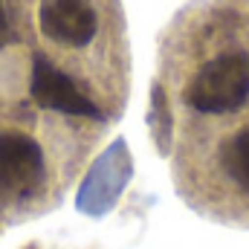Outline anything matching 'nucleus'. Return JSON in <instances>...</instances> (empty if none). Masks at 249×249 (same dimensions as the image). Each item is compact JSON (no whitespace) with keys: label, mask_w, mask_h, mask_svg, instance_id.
I'll return each instance as SVG.
<instances>
[{"label":"nucleus","mask_w":249,"mask_h":249,"mask_svg":"<svg viewBox=\"0 0 249 249\" xmlns=\"http://www.w3.org/2000/svg\"><path fill=\"white\" fill-rule=\"evenodd\" d=\"M96 122L70 119L29 105H0V212L20 214L23 209H44L55 203V191L67 186L75 171L67 168V151L84 157L81 148L93 145ZM105 127V124H96Z\"/></svg>","instance_id":"obj_2"},{"label":"nucleus","mask_w":249,"mask_h":249,"mask_svg":"<svg viewBox=\"0 0 249 249\" xmlns=\"http://www.w3.org/2000/svg\"><path fill=\"white\" fill-rule=\"evenodd\" d=\"M130 177V157H127V148H124L122 139H116V145L93 165L90 177H87V186L81 188V197H78V209L81 212H93V214H102L107 212V206L119 197L122 186Z\"/></svg>","instance_id":"obj_3"},{"label":"nucleus","mask_w":249,"mask_h":249,"mask_svg":"<svg viewBox=\"0 0 249 249\" xmlns=\"http://www.w3.org/2000/svg\"><path fill=\"white\" fill-rule=\"evenodd\" d=\"M12 35L67 72L107 119L127 99V38L119 0H9Z\"/></svg>","instance_id":"obj_1"}]
</instances>
